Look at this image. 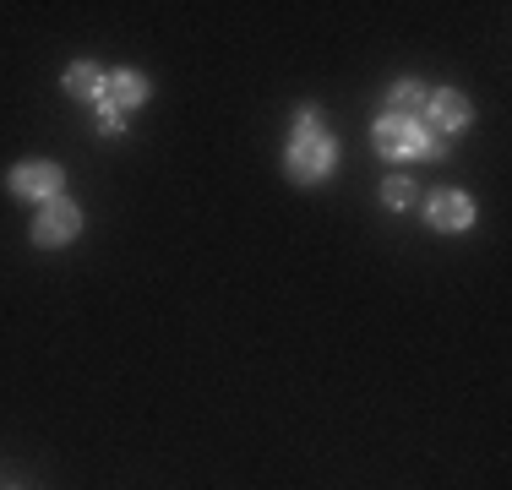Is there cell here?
I'll list each match as a JSON object with an SVG mask.
<instances>
[{"label":"cell","instance_id":"obj_1","mask_svg":"<svg viewBox=\"0 0 512 490\" xmlns=\"http://www.w3.org/2000/svg\"><path fill=\"white\" fill-rule=\"evenodd\" d=\"M371 142L382 158H442L447 153V147L436 142V131L414 115H382L371 131Z\"/></svg>","mask_w":512,"mask_h":490},{"label":"cell","instance_id":"obj_2","mask_svg":"<svg viewBox=\"0 0 512 490\" xmlns=\"http://www.w3.org/2000/svg\"><path fill=\"white\" fill-rule=\"evenodd\" d=\"M333 169H338V137H333V131H316V137L289 142L284 175L295 180V186H316V180H327Z\"/></svg>","mask_w":512,"mask_h":490},{"label":"cell","instance_id":"obj_3","mask_svg":"<svg viewBox=\"0 0 512 490\" xmlns=\"http://www.w3.org/2000/svg\"><path fill=\"white\" fill-rule=\"evenodd\" d=\"M82 235V207L71 202V196H55V202L39 207V218H33L28 240L39 245V251H60V245H71Z\"/></svg>","mask_w":512,"mask_h":490},{"label":"cell","instance_id":"obj_4","mask_svg":"<svg viewBox=\"0 0 512 490\" xmlns=\"http://www.w3.org/2000/svg\"><path fill=\"white\" fill-rule=\"evenodd\" d=\"M11 196H17V202H55L60 196V186H66V169L60 164H44V158H33V164H17L11 169Z\"/></svg>","mask_w":512,"mask_h":490},{"label":"cell","instance_id":"obj_5","mask_svg":"<svg viewBox=\"0 0 512 490\" xmlns=\"http://www.w3.org/2000/svg\"><path fill=\"white\" fill-rule=\"evenodd\" d=\"M420 120L442 137V131H463L474 120V109H469V98H463L458 88H436L431 98H425V109H420Z\"/></svg>","mask_w":512,"mask_h":490},{"label":"cell","instance_id":"obj_6","mask_svg":"<svg viewBox=\"0 0 512 490\" xmlns=\"http://www.w3.org/2000/svg\"><path fill=\"white\" fill-rule=\"evenodd\" d=\"M425 224L442 229V235H463V229L474 224V202L463 191H436L431 202H425Z\"/></svg>","mask_w":512,"mask_h":490},{"label":"cell","instance_id":"obj_7","mask_svg":"<svg viewBox=\"0 0 512 490\" xmlns=\"http://www.w3.org/2000/svg\"><path fill=\"white\" fill-rule=\"evenodd\" d=\"M99 104L120 109V115L142 109V104H148V77H142V71H109V77H104V98H99Z\"/></svg>","mask_w":512,"mask_h":490},{"label":"cell","instance_id":"obj_8","mask_svg":"<svg viewBox=\"0 0 512 490\" xmlns=\"http://www.w3.org/2000/svg\"><path fill=\"white\" fill-rule=\"evenodd\" d=\"M66 93L71 98H82V104H99L104 98V71L99 66H88V60H77V66H66Z\"/></svg>","mask_w":512,"mask_h":490},{"label":"cell","instance_id":"obj_9","mask_svg":"<svg viewBox=\"0 0 512 490\" xmlns=\"http://www.w3.org/2000/svg\"><path fill=\"white\" fill-rule=\"evenodd\" d=\"M425 98H431V88L414 82V77H404V82H393V93H387V115H414V120H420Z\"/></svg>","mask_w":512,"mask_h":490},{"label":"cell","instance_id":"obj_10","mask_svg":"<svg viewBox=\"0 0 512 490\" xmlns=\"http://www.w3.org/2000/svg\"><path fill=\"white\" fill-rule=\"evenodd\" d=\"M420 202V186H414L409 175H387L382 180V207H393V213H404V207Z\"/></svg>","mask_w":512,"mask_h":490},{"label":"cell","instance_id":"obj_11","mask_svg":"<svg viewBox=\"0 0 512 490\" xmlns=\"http://www.w3.org/2000/svg\"><path fill=\"white\" fill-rule=\"evenodd\" d=\"M99 131H104V137H120V131H126V115L109 109V104H99Z\"/></svg>","mask_w":512,"mask_h":490},{"label":"cell","instance_id":"obj_12","mask_svg":"<svg viewBox=\"0 0 512 490\" xmlns=\"http://www.w3.org/2000/svg\"><path fill=\"white\" fill-rule=\"evenodd\" d=\"M316 131H322V115H316V109H300V115H295V142L316 137Z\"/></svg>","mask_w":512,"mask_h":490}]
</instances>
